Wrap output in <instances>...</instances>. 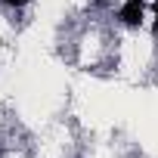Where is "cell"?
Here are the masks:
<instances>
[{
    "label": "cell",
    "instance_id": "cell-2",
    "mask_svg": "<svg viewBox=\"0 0 158 158\" xmlns=\"http://www.w3.org/2000/svg\"><path fill=\"white\" fill-rule=\"evenodd\" d=\"M3 3H6V6H22L25 0H3Z\"/></svg>",
    "mask_w": 158,
    "mask_h": 158
},
{
    "label": "cell",
    "instance_id": "cell-1",
    "mask_svg": "<svg viewBox=\"0 0 158 158\" xmlns=\"http://www.w3.org/2000/svg\"><path fill=\"white\" fill-rule=\"evenodd\" d=\"M118 19L127 28H139L143 25V0H127V3L118 10Z\"/></svg>",
    "mask_w": 158,
    "mask_h": 158
},
{
    "label": "cell",
    "instance_id": "cell-3",
    "mask_svg": "<svg viewBox=\"0 0 158 158\" xmlns=\"http://www.w3.org/2000/svg\"><path fill=\"white\" fill-rule=\"evenodd\" d=\"M155 34H158V0H155Z\"/></svg>",
    "mask_w": 158,
    "mask_h": 158
}]
</instances>
